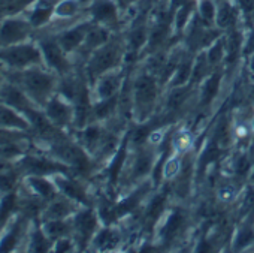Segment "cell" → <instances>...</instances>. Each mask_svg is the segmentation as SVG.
<instances>
[{"label": "cell", "instance_id": "6da1fadb", "mask_svg": "<svg viewBox=\"0 0 254 253\" xmlns=\"http://www.w3.org/2000/svg\"><path fill=\"white\" fill-rule=\"evenodd\" d=\"M9 78L12 80V83L20 85L39 106H45L56 90L54 75L48 71L41 69V66H32L17 71V74L11 75Z\"/></svg>", "mask_w": 254, "mask_h": 253}, {"label": "cell", "instance_id": "7a4b0ae2", "mask_svg": "<svg viewBox=\"0 0 254 253\" xmlns=\"http://www.w3.org/2000/svg\"><path fill=\"white\" fill-rule=\"evenodd\" d=\"M0 63L11 69L21 71L32 66H41L44 63V57L39 45L26 41L0 48Z\"/></svg>", "mask_w": 254, "mask_h": 253}, {"label": "cell", "instance_id": "3957f363", "mask_svg": "<svg viewBox=\"0 0 254 253\" xmlns=\"http://www.w3.org/2000/svg\"><path fill=\"white\" fill-rule=\"evenodd\" d=\"M33 30L35 29L32 27L24 12L2 17L0 18V48L26 42L32 36Z\"/></svg>", "mask_w": 254, "mask_h": 253}, {"label": "cell", "instance_id": "277c9868", "mask_svg": "<svg viewBox=\"0 0 254 253\" xmlns=\"http://www.w3.org/2000/svg\"><path fill=\"white\" fill-rule=\"evenodd\" d=\"M0 102L20 111L27 118L38 112V105L30 99V96L15 83H6L0 87Z\"/></svg>", "mask_w": 254, "mask_h": 253}, {"label": "cell", "instance_id": "5b68a950", "mask_svg": "<svg viewBox=\"0 0 254 253\" xmlns=\"http://www.w3.org/2000/svg\"><path fill=\"white\" fill-rule=\"evenodd\" d=\"M121 57L118 45L114 42H106L103 47L93 51L88 62V72L91 77H102L103 74L111 72Z\"/></svg>", "mask_w": 254, "mask_h": 253}, {"label": "cell", "instance_id": "8992f818", "mask_svg": "<svg viewBox=\"0 0 254 253\" xmlns=\"http://www.w3.org/2000/svg\"><path fill=\"white\" fill-rule=\"evenodd\" d=\"M39 48L42 51V57L45 65L59 74H67L70 69V63L67 59V53L62 48L57 38L45 36L39 41Z\"/></svg>", "mask_w": 254, "mask_h": 253}, {"label": "cell", "instance_id": "52a82bcc", "mask_svg": "<svg viewBox=\"0 0 254 253\" xmlns=\"http://www.w3.org/2000/svg\"><path fill=\"white\" fill-rule=\"evenodd\" d=\"M120 9L118 0H91L87 14L91 23L112 29L120 21Z\"/></svg>", "mask_w": 254, "mask_h": 253}, {"label": "cell", "instance_id": "ba28073f", "mask_svg": "<svg viewBox=\"0 0 254 253\" xmlns=\"http://www.w3.org/2000/svg\"><path fill=\"white\" fill-rule=\"evenodd\" d=\"M45 115L54 126L64 128L73 121V106L64 96L53 94L45 103Z\"/></svg>", "mask_w": 254, "mask_h": 253}, {"label": "cell", "instance_id": "9c48e42d", "mask_svg": "<svg viewBox=\"0 0 254 253\" xmlns=\"http://www.w3.org/2000/svg\"><path fill=\"white\" fill-rule=\"evenodd\" d=\"M90 26H91L90 18L76 21L75 24L59 32L56 38H57L59 44L62 45V48L69 54L75 50H79L84 45V41H85V36H87Z\"/></svg>", "mask_w": 254, "mask_h": 253}, {"label": "cell", "instance_id": "30bf717a", "mask_svg": "<svg viewBox=\"0 0 254 253\" xmlns=\"http://www.w3.org/2000/svg\"><path fill=\"white\" fill-rule=\"evenodd\" d=\"M157 81L151 75H141L132 87V99L138 109H150L157 99Z\"/></svg>", "mask_w": 254, "mask_h": 253}, {"label": "cell", "instance_id": "8fae6325", "mask_svg": "<svg viewBox=\"0 0 254 253\" xmlns=\"http://www.w3.org/2000/svg\"><path fill=\"white\" fill-rule=\"evenodd\" d=\"M97 219L99 216H96V213L90 208L75 214L72 220V231L76 235V241L81 243V247H84L97 232Z\"/></svg>", "mask_w": 254, "mask_h": 253}, {"label": "cell", "instance_id": "7c38bea8", "mask_svg": "<svg viewBox=\"0 0 254 253\" xmlns=\"http://www.w3.org/2000/svg\"><path fill=\"white\" fill-rule=\"evenodd\" d=\"M30 126L32 124L27 121V117H24V114L5 103H0V128L26 132L30 129Z\"/></svg>", "mask_w": 254, "mask_h": 253}, {"label": "cell", "instance_id": "4fadbf2b", "mask_svg": "<svg viewBox=\"0 0 254 253\" xmlns=\"http://www.w3.org/2000/svg\"><path fill=\"white\" fill-rule=\"evenodd\" d=\"M21 167L26 172L32 175H47V174H60L64 172V168L56 162H51L44 158L36 156H27L23 159Z\"/></svg>", "mask_w": 254, "mask_h": 253}, {"label": "cell", "instance_id": "5bb4252c", "mask_svg": "<svg viewBox=\"0 0 254 253\" xmlns=\"http://www.w3.org/2000/svg\"><path fill=\"white\" fill-rule=\"evenodd\" d=\"M217 9V20L215 27L220 30H229L236 26L239 20V6L235 5L232 0H220Z\"/></svg>", "mask_w": 254, "mask_h": 253}, {"label": "cell", "instance_id": "9a60e30c", "mask_svg": "<svg viewBox=\"0 0 254 253\" xmlns=\"http://www.w3.org/2000/svg\"><path fill=\"white\" fill-rule=\"evenodd\" d=\"M54 183L59 189V192H62L64 196L70 198L72 201L78 202V204H87V193L85 190L82 189V186L72 180V178H66V177H62L60 174H56L54 175Z\"/></svg>", "mask_w": 254, "mask_h": 253}, {"label": "cell", "instance_id": "2e32d148", "mask_svg": "<svg viewBox=\"0 0 254 253\" xmlns=\"http://www.w3.org/2000/svg\"><path fill=\"white\" fill-rule=\"evenodd\" d=\"M73 213H75V201H72L64 195L62 198H53L51 202L44 210L45 219H66Z\"/></svg>", "mask_w": 254, "mask_h": 253}, {"label": "cell", "instance_id": "e0dca14e", "mask_svg": "<svg viewBox=\"0 0 254 253\" xmlns=\"http://www.w3.org/2000/svg\"><path fill=\"white\" fill-rule=\"evenodd\" d=\"M82 12V0H57L54 6V20L76 21Z\"/></svg>", "mask_w": 254, "mask_h": 253}, {"label": "cell", "instance_id": "ac0fdd59", "mask_svg": "<svg viewBox=\"0 0 254 253\" xmlns=\"http://www.w3.org/2000/svg\"><path fill=\"white\" fill-rule=\"evenodd\" d=\"M109 35H111L109 27L91 23V26H90V29L87 32L84 45L81 48H84L87 51H94V50L103 47L106 42H109Z\"/></svg>", "mask_w": 254, "mask_h": 253}, {"label": "cell", "instance_id": "d6986e66", "mask_svg": "<svg viewBox=\"0 0 254 253\" xmlns=\"http://www.w3.org/2000/svg\"><path fill=\"white\" fill-rule=\"evenodd\" d=\"M156 156L150 150H142L136 155L133 165H132V178L141 180L147 177L156 167Z\"/></svg>", "mask_w": 254, "mask_h": 253}, {"label": "cell", "instance_id": "ffe728a7", "mask_svg": "<svg viewBox=\"0 0 254 253\" xmlns=\"http://www.w3.org/2000/svg\"><path fill=\"white\" fill-rule=\"evenodd\" d=\"M118 88H120V75L112 74V71H111V72L99 77V81L96 83L94 93H96L97 99L102 100V99L115 96L118 93Z\"/></svg>", "mask_w": 254, "mask_h": 253}, {"label": "cell", "instance_id": "44dd1931", "mask_svg": "<svg viewBox=\"0 0 254 253\" xmlns=\"http://www.w3.org/2000/svg\"><path fill=\"white\" fill-rule=\"evenodd\" d=\"M194 15H196V0H190L189 3L183 5L181 8H178L174 12V17H172V29H174V32L180 33V32L187 30V27L193 21Z\"/></svg>", "mask_w": 254, "mask_h": 253}, {"label": "cell", "instance_id": "7402d4cb", "mask_svg": "<svg viewBox=\"0 0 254 253\" xmlns=\"http://www.w3.org/2000/svg\"><path fill=\"white\" fill-rule=\"evenodd\" d=\"M27 186L42 199H53L59 190L56 183L50 181L44 175H30L27 178Z\"/></svg>", "mask_w": 254, "mask_h": 253}, {"label": "cell", "instance_id": "603a6c76", "mask_svg": "<svg viewBox=\"0 0 254 253\" xmlns=\"http://www.w3.org/2000/svg\"><path fill=\"white\" fill-rule=\"evenodd\" d=\"M23 231H24V219H17L11 225L8 232L2 237V240H0V252L15 250L23 235Z\"/></svg>", "mask_w": 254, "mask_h": 253}, {"label": "cell", "instance_id": "cb8c5ba5", "mask_svg": "<svg viewBox=\"0 0 254 253\" xmlns=\"http://www.w3.org/2000/svg\"><path fill=\"white\" fill-rule=\"evenodd\" d=\"M150 39V27L145 23L136 24L127 35V47L129 51H139L148 44Z\"/></svg>", "mask_w": 254, "mask_h": 253}, {"label": "cell", "instance_id": "d4e9b609", "mask_svg": "<svg viewBox=\"0 0 254 253\" xmlns=\"http://www.w3.org/2000/svg\"><path fill=\"white\" fill-rule=\"evenodd\" d=\"M217 9V0H196V14L200 18V21L209 27H215Z\"/></svg>", "mask_w": 254, "mask_h": 253}, {"label": "cell", "instance_id": "484cf974", "mask_svg": "<svg viewBox=\"0 0 254 253\" xmlns=\"http://www.w3.org/2000/svg\"><path fill=\"white\" fill-rule=\"evenodd\" d=\"M220 84H221V75L218 72H214L203 80L202 90H200V105H209L217 97Z\"/></svg>", "mask_w": 254, "mask_h": 253}, {"label": "cell", "instance_id": "4316f807", "mask_svg": "<svg viewBox=\"0 0 254 253\" xmlns=\"http://www.w3.org/2000/svg\"><path fill=\"white\" fill-rule=\"evenodd\" d=\"M191 71H193V59H184L181 60L174 74L171 75V88L174 87H181V85H187L191 81Z\"/></svg>", "mask_w": 254, "mask_h": 253}, {"label": "cell", "instance_id": "83f0119b", "mask_svg": "<svg viewBox=\"0 0 254 253\" xmlns=\"http://www.w3.org/2000/svg\"><path fill=\"white\" fill-rule=\"evenodd\" d=\"M184 225H186V214L181 210H174L169 214V217H168V220H166V223H165V226L162 229L163 240L169 241L174 237H177L181 232Z\"/></svg>", "mask_w": 254, "mask_h": 253}, {"label": "cell", "instance_id": "f1b7e54d", "mask_svg": "<svg viewBox=\"0 0 254 253\" xmlns=\"http://www.w3.org/2000/svg\"><path fill=\"white\" fill-rule=\"evenodd\" d=\"M72 225H69L64 219H47L42 229L45 231V234L53 240H59V238H63V237H67L69 232L72 231L70 228Z\"/></svg>", "mask_w": 254, "mask_h": 253}, {"label": "cell", "instance_id": "f546056e", "mask_svg": "<svg viewBox=\"0 0 254 253\" xmlns=\"http://www.w3.org/2000/svg\"><path fill=\"white\" fill-rule=\"evenodd\" d=\"M103 140V132L99 124H87L82 131V143L88 152H97Z\"/></svg>", "mask_w": 254, "mask_h": 253}, {"label": "cell", "instance_id": "4dcf8cb0", "mask_svg": "<svg viewBox=\"0 0 254 253\" xmlns=\"http://www.w3.org/2000/svg\"><path fill=\"white\" fill-rule=\"evenodd\" d=\"M53 249V240L45 234L42 228H35L30 237L29 250L30 252H48Z\"/></svg>", "mask_w": 254, "mask_h": 253}, {"label": "cell", "instance_id": "1f68e13d", "mask_svg": "<svg viewBox=\"0 0 254 253\" xmlns=\"http://www.w3.org/2000/svg\"><path fill=\"white\" fill-rule=\"evenodd\" d=\"M211 68L208 59H206V53H200L199 56H196V59L193 60V71H191V84H197L200 81H203L206 78V71Z\"/></svg>", "mask_w": 254, "mask_h": 253}, {"label": "cell", "instance_id": "d6a6232c", "mask_svg": "<svg viewBox=\"0 0 254 253\" xmlns=\"http://www.w3.org/2000/svg\"><path fill=\"white\" fill-rule=\"evenodd\" d=\"M117 235L112 229L109 228H105V229H100L96 232L94 235V247L99 249V250H108V249H114L115 243H117Z\"/></svg>", "mask_w": 254, "mask_h": 253}, {"label": "cell", "instance_id": "836d02e7", "mask_svg": "<svg viewBox=\"0 0 254 253\" xmlns=\"http://www.w3.org/2000/svg\"><path fill=\"white\" fill-rule=\"evenodd\" d=\"M226 56V45H224V38H218L217 41H214L208 50H206V59L212 66H217L218 63H221V60Z\"/></svg>", "mask_w": 254, "mask_h": 253}, {"label": "cell", "instance_id": "e575fe53", "mask_svg": "<svg viewBox=\"0 0 254 253\" xmlns=\"http://www.w3.org/2000/svg\"><path fill=\"white\" fill-rule=\"evenodd\" d=\"M189 85H181V87H174L171 88L168 94V109L175 111L183 106L186 99L189 97Z\"/></svg>", "mask_w": 254, "mask_h": 253}, {"label": "cell", "instance_id": "d590c367", "mask_svg": "<svg viewBox=\"0 0 254 253\" xmlns=\"http://www.w3.org/2000/svg\"><path fill=\"white\" fill-rule=\"evenodd\" d=\"M117 102H118V96L115 94V96H111V97H108V99H102V100H99L96 105H94V108H93V114L97 117V118H106V117H109V114L115 109V106H117Z\"/></svg>", "mask_w": 254, "mask_h": 253}, {"label": "cell", "instance_id": "8d00e7d4", "mask_svg": "<svg viewBox=\"0 0 254 253\" xmlns=\"http://www.w3.org/2000/svg\"><path fill=\"white\" fill-rule=\"evenodd\" d=\"M165 204H166V193H160L157 196H154V199L147 205L145 210V219L154 222L165 210Z\"/></svg>", "mask_w": 254, "mask_h": 253}, {"label": "cell", "instance_id": "74e56055", "mask_svg": "<svg viewBox=\"0 0 254 253\" xmlns=\"http://www.w3.org/2000/svg\"><path fill=\"white\" fill-rule=\"evenodd\" d=\"M17 184V174L11 169H3L0 172V193H9Z\"/></svg>", "mask_w": 254, "mask_h": 253}, {"label": "cell", "instance_id": "f35d334b", "mask_svg": "<svg viewBox=\"0 0 254 253\" xmlns=\"http://www.w3.org/2000/svg\"><path fill=\"white\" fill-rule=\"evenodd\" d=\"M172 146H174V150L177 153H184L190 149L191 146V135L187 132V131H181L175 135L174 141H172Z\"/></svg>", "mask_w": 254, "mask_h": 253}, {"label": "cell", "instance_id": "ab89813d", "mask_svg": "<svg viewBox=\"0 0 254 253\" xmlns=\"http://www.w3.org/2000/svg\"><path fill=\"white\" fill-rule=\"evenodd\" d=\"M181 168H183V162L178 156L172 158V159H168L165 167H163V175L165 178L171 180V178H175L178 177V174L181 172Z\"/></svg>", "mask_w": 254, "mask_h": 253}, {"label": "cell", "instance_id": "60d3db41", "mask_svg": "<svg viewBox=\"0 0 254 253\" xmlns=\"http://www.w3.org/2000/svg\"><path fill=\"white\" fill-rule=\"evenodd\" d=\"M124 155H126V149H123L120 153H117V156L112 159L111 162V167L108 169V175L111 177V181H115L121 172V165H123V161H124Z\"/></svg>", "mask_w": 254, "mask_h": 253}, {"label": "cell", "instance_id": "b9f144b4", "mask_svg": "<svg viewBox=\"0 0 254 253\" xmlns=\"http://www.w3.org/2000/svg\"><path fill=\"white\" fill-rule=\"evenodd\" d=\"M253 238H254V232H253L251 226H242L241 231H239V235H238V238H236V246H235V247H236V249L245 247L247 244L251 243Z\"/></svg>", "mask_w": 254, "mask_h": 253}, {"label": "cell", "instance_id": "7bdbcfd3", "mask_svg": "<svg viewBox=\"0 0 254 253\" xmlns=\"http://www.w3.org/2000/svg\"><path fill=\"white\" fill-rule=\"evenodd\" d=\"M251 168V158L250 155H241L236 161V165H235V169H236V174L238 175H244L250 171Z\"/></svg>", "mask_w": 254, "mask_h": 253}, {"label": "cell", "instance_id": "ee69618b", "mask_svg": "<svg viewBox=\"0 0 254 253\" xmlns=\"http://www.w3.org/2000/svg\"><path fill=\"white\" fill-rule=\"evenodd\" d=\"M53 249L56 252H70L73 249V243L67 237H63V238H59V240L54 241Z\"/></svg>", "mask_w": 254, "mask_h": 253}, {"label": "cell", "instance_id": "f6af8a7d", "mask_svg": "<svg viewBox=\"0 0 254 253\" xmlns=\"http://www.w3.org/2000/svg\"><path fill=\"white\" fill-rule=\"evenodd\" d=\"M235 195H236V192L232 186H224L218 190V198L221 202H230Z\"/></svg>", "mask_w": 254, "mask_h": 253}, {"label": "cell", "instance_id": "bcb514c9", "mask_svg": "<svg viewBox=\"0 0 254 253\" xmlns=\"http://www.w3.org/2000/svg\"><path fill=\"white\" fill-rule=\"evenodd\" d=\"M242 51H244V54H254V30L245 38Z\"/></svg>", "mask_w": 254, "mask_h": 253}, {"label": "cell", "instance_id": "7dc6e473", "mask_svg": "<svg viewBox=\"0 0 254 253\" xmlns=\"http://www.w3.org/2000/svg\"><path fill=\"white\" fill-rule=\"evenodd\" d=\"M236 5L239 6V9L248 12L254 8V0H236Z\"/></svg>", "mask_w": 254, "mask_h": 253}, {"label": "cell", "instance_id": "c3c4849f", "mask_svg": "<svg viewBox=\"0 0 254 253\" xmlns=\"http://www.w3.org/2000/svg\"><path fill=\"white\" fill-rule=\"evenodd\" d=\"M118 2H120L121 8H130L133 5H138V3L144 2V0H118Z\"/></svg>", "mask_w": 254, "mask_h": 253}, {"label": "cell", "instance_id": "681fc988", "mask_svg": "<svg viewBox=\"0 0 254 253\" xmlns=\"http://www.w3.org/2000/svg\"><path fill=\"white\" fill-rule=\"evenodd\" d=\"M236 135L241 137V138H245V137L248 135V129L245 128L244 124H242V126H238V128H236Z\"/></svg>", "mask_w": 254, "mask_h": 253}, {"label": "cell", "instance_id": "f907efd6", "mask_svg": "<svg viewBox=\"0 0 254 253\" xmlns=\"http://www.w3.org/2000/svg\"><path fill=\"white\" fill-rule=\"evenodd\" d=\"M144 2H145L147 5H159V3L165 2V0H144Z\"/></svg>", "mask_w": 254, "mask_h": 253}, {"label": "cell", "instance_id": "816d5d0a", "mask_svg": "<svg viewBox=\"0 0 254 253\" xmlns=\"http://www.w3.org/2000/svg\"><path fill=\"white\" fill-rule=\"evenodd\" d=\"M248 66H250V71H251V74H254V54H251V59H250V63H248Z\"/></svg>", "mask_w": 254, "mask_h": 253}, {"label": "cell", "instance_id": "f5cc1de1", "mask_svg": "<svg viewBox=\"0 0 254 253\" xmlns=\"http://www.w3.org/2000/svg\"><path fill=\"white\" fill-rule=\"evenodd\" d=\"M3 85V72H2V65H0V87Z\"/></svg>", "mask_w": 254, "mask_h": 253}, {"label": "cell", "instance_id": "db71d44e", "mask_svg": "<svg viewBox=\"0 0 254 253\" xmlns=\"http://www.w3.org/2000/svg\"><path fill=\"white\" fill-rule=\"evenodd\" d=\"M250 180H251V183H254V167H253V169H251V175H250Z\"/></svg>", "mask_w": 254, "mask_h": 253}, {"label": "cell", "instance_id": "11a10c76", "mask_svg": "<svg viewBox=\"0 0 254 253\" xmlns=\"http://www.w3.org/2000/svg\"><path fill=\"white\" fill-rule=\"evenodd\" d=\"M251 131H253V132H254V118H253V120H251Z\"/></svg>", "mask_w": 254, "mask_h": 253}, {"label": "cell", "instance_id": "9f6ffc18", "mask_svg": "<svg viewBox=\"0 0 254 253\" xmlns=\"http://www.w3.org/2000/svg\"><path fill=\"white\" fill-rule=\"evenodd\" d=\"M217 2H220V0H217Z\"/></svg>", "mask_w": 254, "mask_h": 253}, {"label": "cell", "instance_id": "6f0895ef", "mask_svg": "<svg viewBox=\"0 0 254 253\" xmlns=\"http://www.w3.org/2000/svg\"><path fill=\"white\" fill-rule=\"evenodd\" d=\"M0 2H2V0H0Z\"/></svg>", "mask_w": 254, "mask_h": 253}]
</instances>
